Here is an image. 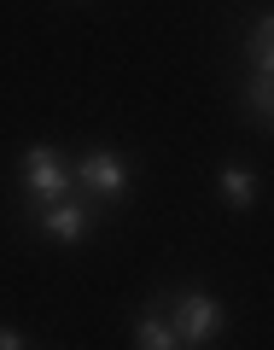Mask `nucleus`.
I'll use <instances>...</instances> for the list:
<instances>
[{"instance_id":"obj_1","label":"nucleus","mask_w":274,"mask_h":350,"mask_svg":"<svg viewBox=\"0 0 274 350\" xmlns=\"http://www.w3.org/2000/svg\"><path fill=\"white\" fill-rule=\"evenodd\" d=\"M18 175H24V199L36 204H59V199H70L76 193V175H70V163H64V152L59 146H29L24 158H18Z\"/></svg>"},{"instance_id":"obj_7","label":"nucleus","mask_w":274,"mask_h":350,"mask_svg":"<svg viewBox=\"0 0 274 350\" xmlns=\"http://www.w3.org/2000/svg\"><path fill=\"white\" fill-rule=\"evenodd\" d=\"M245 59H251V70L274 76V12H262L257 24H251V36H245Z\"/></svg>"},{"instance_id":"obj_2","label":"nucleus","mask_w":274,"mask_h":350,"mask_svg":"<svg viewBox=\"0 0 274 350\" xmlns=\"http://www.w3.org/2000/svg\"><path fill=\"white\" fill-rule=\"evenodd\" d=\"M70 175H76V193H87L94 204H111V199H123V193H128V181H135L128 158H123V152H105V146L82 152V158L70 163Z\"/></svg>"},{"instance_id":"obj_10","label":"nucleus","mask_w":274,"mask_h":350,"mask_svg":"<svg viewBox=\"0 0 274 350\" xmlns=\"http://www.w3.org/2000/svg\"><path fill=\"white\" fill-rule=\"evenodd\" d=\"M175 350H204V345H187V338H181V345H175Z\"/></svg>"},{"instance_id":"obj_9","label":"nucleus","mask_w":274,"mask_h":350,"mask_svg":"<svg viewBox=\"0 0 274 350\" xmlns=\"http://www.w3.org/2000/svg\"><path fill=\"white\" fill-rule=\"evenodd\" d=\"M0 350H24V338H18L12 327H0Z\"/></svg>"},{"instance_id":"obj_5","label":"nucleus","mask_w":274,"mask_h":350,"mask_svg":"<svg viewBox=\"0 0 274 350\" xmlns=\"http://www.w3.org/2000/svg\"><path fill=\"white\" fill-rule=\"evenodd\" d=\"M181 338H175L169 327V292H158V298L146 304V315L135 321V350H175Z\"/></svg>"},{"instance_id":"obj_8","label":"nucleus","mask_w":274,"mask_h":350,"mask_svg":"<svg viewBox=\"0 0 274 350\" xmlns=\"http://www.w3.org/2000/svg\"><path fill=\"white\" fill-rule=\"evenodd\" d=\"M239 100H245V111L257 117V123H274V76L251 70V76H245V88H239Z\"/></svg>"},{"instance_id":"obj_6","label":"nucleus","mask_w":274,"mask_h":350,"mask_svg":"<svg viewBox=\"0 0 274 350\" xmlns=\"http://www.w3.org/2000/svg\"><path fill=\"white\" fill-rule=\"evenodd\" d=\"M216 193H222L234 211H251V204H257V175H251L245 163H222V170H216Z\"/></svg>"},{"instance_id":"obj_3","label":"nucleus","mask_w":274,"mask_h":350,"mask_svg":"<svg viewBox=\"0 0 274 350\" xmlns=\"http://www.w3.org/2000/svg\"><path fill=\"white\" fill-rule=\"evenodd\" d=\"M169 327L187 345H210V338L228 333V310L210 292H169Z\"/></svg>"},{"instance_id":"obj_4","label":"nucleus","mask_w":274,"mask_h":350,"mask_svg":"<svg viewBox=\"0 0 274 350\" xmlns=\"http://www.w3.org/2000/svg\"><path fill=\"white\" fill-rule=\"evenodd\" d=\"M36 228L53 245H82V239H94V228H100V204L87 199V193H70V199H59V204H41Z\"/></svg>"}]
</instances>
